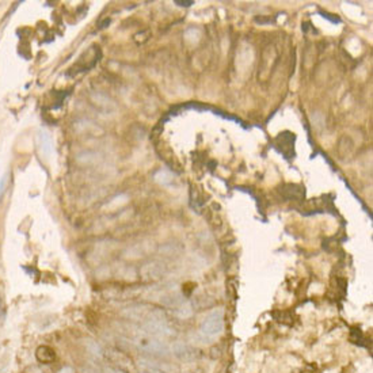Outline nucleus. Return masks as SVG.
Segmentation results:
<instances>
[{"label": "nucleus", "instance_id": "1", "mask_svg": "<svg viewBox=\"0 0 373 373\" xmlns=\"http://www.w3.org/2000/svg\"><path fill=\"white\" fill-rule=\"evenodd\" d=\"M224 330V314L221 310L210 312L201 323L200 333L205 339H213L218 337Z\"/></svg>", "mask_w": 373, "mask_h": 373}, {"label": "nucleus", "instance_id": "2", "mask_svg": "<svg viewBox=\"0 0 373 373\" xmlns=\"http://www.w3.org/2000/svg\"><path fill=\"white\" fill-rule=\"evenodd\" d=\"M138 347L142 349V350L150 351V353H154V354H166L167 353V346L165 343L159 341V339H155V338H138L137 339Z\"/></svg>", "mask_w": 373, "mask_h": 373}, {"label": "nucleus", "instance_id": "3", "mask_svg": "<svg viewBox=\"0 0 373 373\" xmlns=\"http://www.w3.org/2000/svg\"><path fill=\"white\" fill-rule=\"evenodd\" d=\"M38 145H40V150L42 152V155L49 158L52 151H53V145H52V138L46 132L41 130L38 133Z\"/></svg>", "mask_w": 373, "mask_h": 373}, {"label": "nucleus", "instance_id": "4", "mask_svg": "<svg viewBox=\"0 0 373 373\" xmlns=\"http://www.w3.org/2000/svg\"><path fill=\"white\" fill-rule=\"evenodd\" d=\"M36 355L41 362H45V364H50L54 360V357H56L53 349L49 346H40L37 349Z\"/></svg>", "mask_w": 373, "mask_h": 373}, {"label": "nucleus", "instance_id": "5", "mask_svg": "<svg viewBox=\"0 0 373 373\" xmlns=\"http://www.w3.org/2000/svg\"><path fill=\"white\" fill-rule=\"evenodd\" d=\"M7 175H5V177L2 178V181H0V194H3L6 190V185H7Z\"/></svg>", "mask_w": 373, "mask_h": 373}, {"label": "nucleus", "instance_id": "6", "mask_svg": "<svg viewBox=\"0 0 373 373\" xmlns=\"http://www.w3.org/2000/svg\"><path fill=\"white\" fill-rule=\"evenodd\" d=\"M105 373H126V372H124L122 369L118 368H106L105 369Z\"/></svg>", "mask_w": 373, "mask_h": 373}, {"label": "nucleus", "instance_id": "7", "mask_svg": "<svg viewBox=\"0 0 373 373\" xmlns=\"http://www.w3.org/2000/svg\"><path fill=\"white\" fill-rule=\"evenodd\" d=\"M57 373H75V370L72 368H69V366H65V368L60 369Z\"/></svg>", "mask_w": 373, "mask_h": 373}, {"label": "nucleus", "instance_id": "8", "mask_svg": "<svg viewBox=\"0 0 373 373\" xmlns=\"http://www.w3.org/2000/svg\"><path fill=\"white\" fill-rule=\"evenodd\" d=\"M177 3H179L181 6H190L191 5V2H177Z\"/></svg>", "mask_w": 373, "mask_h": 373}]
</instances>
